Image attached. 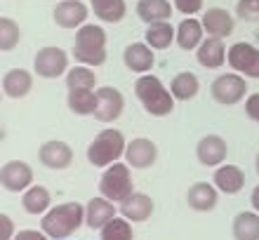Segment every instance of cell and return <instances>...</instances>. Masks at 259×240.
I'll return each instance as SVG.
<instances>
[{"label":"cell","mask_w":259,"mask_h":240,"mask_svg":"<svg viewBox=\"0 0 259 240\" xmlns=\"http://www.w3.org/2000/svg\"><path fill=\"white\" fill-rule=\"evenodd\" d=\"M82 224H85V205L75 203V200L62 203V205H57V207H50L40 219V228L52 240H66Z\"/></svg>","instance_id":"6da1fadb"},{"label":"cell","mask_w":259,"mask_h":240,"mask_svg":"<svg viewBox=\"0 0 259 240\" xmlns=\"http://www.w3.org/2000/svg\"><path fill=\"white\" fill-rule=\"evenodd\" d=\"M135 94L142 102L144 111L153 118H165L175 111V94L163 85L158 76H139L135 80Z\"/></svg>","instance_id":"7a4b0ae2"},{"label":"cell","mask_w":259,"mask_h":240,"mask_svg":"<svg viewBox=\"0 0 259 240\" xmlns=\"http://www.w3.org/2000/svg\"><path fill=\"white\" fill-rule=\"evenodd\" d=\"M73 57L85 66H102L106 64V31L99 24H85L75 31Z\"/></svg>","instance_id":"3957f363"},{"label":"cell","mask_w":259,"mask_h":240,"mask_svg":"<svg viewBox=\"0 0 259 240\" xmlns=\"http://www.w3.org/2000/svg\"><path fill=\"white\" fill-rule=\"evenodd\" d=\"M125 149H127V141H125L123 132L116 127L102 130L88 146V163L92 167H99V170L109 167L120 158H125Z\"/></svg>","instance_id":"277c9868"},{"label":"cell","mask_w":259,"mask_h":240,"mask_svg":"<svg viewBox=\"0 0 259 240\" xmlns=\"http://www.w3.org/2000/svg\"><path fill=\"white\" fill-rule=\"evenodd\" d=\"M99 193L104 198L113 200V203H123L125 198H130L135 193V184H132V174H130L127 163H113L104 170L102 179H99Z\"/></svg>","instance_id":"5b68a950"},{"label":"cell","mask_w":259,"mask_h":240,"mask_svg":"<svg viewBox=\"0 0 259 240\" xmlns=\"http://www.w3.org/2000/svg\"><path fill=\"white\" fill-rule=\"evenodd\" d=\"M210 94L217 104H224V106H233L245 99L247 94V80L240 73H224V76H217L210 85Z\"/></svg>","instance_id":"8992f818"},{"label":"cell","mask_w":259,"mask_h":240,"mask_svg":"<svg viewBox=\"0 0 259 240\" xmlns=\"http://www.w3.org/2000/svg\"><path fill=\"white\" fill-rule=\"evenodd\" d=\"M33 69L35 73L45 80H52V78H59L64 73H68V55L62 47H40L35 52L33 59Z\"/></svg>","instance_id":"52a82bcc"},{"label":"cell","mask_w":259,"mask_h":240,"mask_svg":"<svg viewBox=\"0 0 259 240\" xmlns=\"http://www.w3.org/2000/svg\"><path fill=\"white\" fill-rule=\"evenodd\" d=\"M0 184L10 193H24L33 186V167L24 160H7L0 167Z\"/></svg>","instance_id":"ba28073f"},{"label":"cell","mask_w":259,"mask_h":240,"mask_svg":"<svg viewBox=\"0 0 259 240\" xmlns=\"http://www.w3.org/2000/svg\"><path fill=\"white\" fill-rule=\"evenodd\" d=\"M226 62L240 76L259 78V47H254L250 42H233L229 47Z\"/></svg>","instance_id":"9c48e42d"},{"label":"cell","mask_w":259,"mask_h":240,"mask_svg":"<svg viewBox=\"0 0 259 240\" xmlns=\"http://www.w3.org/2000/svg\"><path fill=\"white\" fill-rule=\"evenodd\" d=\"M97 94H99V104H97L95 118L99 123H113V120L123 116L125 97L120 89L104 85V87H97Z\"/></svg>","instance_id":"30bf717a"},{"label":"cell","mask_w":259,"mask_h":240,"mask_svg":"<svg viewBox=\"0 0 259 240\" xmlns=\"http://www.w3.org/2000/svg\"><path fill=\"white\" fill-rule=\"evenodd\" d=\"M156 160H158L156 141H151V139H146V137H137V139H132V141H127L125 163H127L132 170H149Z\"/></svg>","instance_id":"8fae6325"},{"label":"cell","mask_w":259,"mask_h":240,"mask_svg":"<svg viewBox=\"0 0 259 240\" xmlns=\"http://www.w3.org/2000/svg\"><path fill=\"white\" fill-rule=\"evenodd\" d=\"M38 158L48 170H66L73 163V149L62 139H50L38 149Z\"/></svg>","instance_id":"7c38bea8"},{"label":"cell","mask_w":259,"mask_h":240,"mask_svg":"<svg viewBox=\"0 0 259 240\" xmlns=\"http://www.w3.org/2000/svg\"><path fill=\"white\" fill-rule=\"evenodd\" d=\"M196 156L198 163L205 167H219V165H224L226 156H229V146L219 134H205L196 144Z\"/></svg>","instance_id":"4fadbf2b"},{"label":"cell","mask_w":259,"mask_h":240,"mask_svg":"<svg viewBox=\"0 0 259 240\" xmlns=\"http://www.w3.org/2000/svg\"><path fill=\"white\" fill-rule=\"evenodd\" d=\"M88 5L80 0H62L55 7V24L59 28H80L88 24Z\"/></svg>","instance_id":"5bb4252c"},{"label":"cell","mask_w":259,"mask_h":240,"mask_svg":"<svg viewBox=\"0 0 259 240\" xmlns=\"http://www.w3.org/2000/svg\"><path fill=\"white\" fill-rule=\"evenodd\" d=\"M123 62L127 66V71L144 76V73H149L153 69L156 55H153V47L149 42H130L123 52Z\"/></svg>","instance_id":"9a60e30c"},{"label":"cell","mask_w":259,"mask_h":240,"mask_svg":"<svg viewBox=\"0 0 259 240\" xmlns=\"http://www.w3.org/2000/svg\"><path fill=\"white\" fill-rule=\"evenodd\" d=\"M116 203L109 198H104V196H97V198H92L85 205V224H88L92 231H102L106 224H109L111 219H116V212L118 207H113Z\"/></svg>","instance_id":"2e32d148"},{"label":"cell","mask_w":259,"mask_h":240,"mask_svg":"<svg viewBox=\"0 0 259 240\" xmlns=\"http://www.w3.org/2000/svg\"><path fill=\"white\" fill-rule=\"evenodd\" d=\"M217 200H219V188L214 184H207V181H196L186 193V203L196 212H212L217 207Z\"/></svg>","instance_id":"e0dca14e"},{"label":"cell","mask_w":259,"mask_h":240,"mask_svg":"<svg viewBox=\"0 0 259 240\" xmlns=\"http://www.w3.org/2000/svg\"><path fill=\"white\" fill-rule=\"evenodd\" d=\"M212 184L217 186L222 193H226V196H236V193H240V188L245 186V172L240 170L238 165L224 163L214 170Z\"/></svg>","instance_id":"ac0fdd59"},{"label":"cell","mask_w":259,"mask_h":240,"mask_svg":"<svg viewBox=\"0 0 259 240\" xmlns=\"http://www.w3.org/2000/svg\"><path fill=\"white\" fill-rule=\"evenodd\" d=\"M120 214H123L127 221H132V224H139V221H146L153 214V200H151V196H146V193H139L135 191L130 198H125L123 203H120Z\"/></svg>","instance_id":"d6986e66"},{"label":"cell","mask_w":259,"mask_h":240,"mask_svg":"<svg viewBox=\"0 0 259 240\" xmlns=\"http://www.w3.org/2000/svg\"><path fill=\"white\" fill-rule=\"evenodd\" d=\"M226 55H229V52H226V47H224V40H222V38H214V35L205 38V40L200 42V47L196 50V59L203 69H219V66H224Z\"/></svg>","instance_id":"ffe728a7"},{"label":"cell","mask_w":259,"mask_h":240,"mask_svg":"<svg viewBox=\"0 0 259 240\" xmlns=\"http://www.w3.org/2000/svg\"><path fill=\"white\" fill-rule=\"evenodd\" d=\"M203 26H205V31H207V35L226 38V35L233 33V28H236V19L226 12L224 7H210V10L203 14Z\"/></svg>","instance_id":"44dd1931"},{"label":"cell","mask_w":259,"mask_h":240,"mask_svg":"<svg viewBox=\"0 0 259 240\" xmlns=\"http://www.w3.org/2000/svg\"><path fill=\"white\" fill-rule=\"evenodd\" d=\"M33 87V76L26 69H10L3 76V92L10 99H24Z\"/></svg>","instance_id":"7402d4cb"},{"label":"cell","mask_w":259,"mask_h":240,"mask_svg":"<svg viewBox=\"0 0 259 240\" xmlns=\"http://www.w3.org/2000/svg\"><path fill=\"white\" fill-rule=\"evenodd\" d=\"M21 207H24L26 214H33V217L45 214L50 207H52V196H50V191L45 186L33 184L31 188L24 191V196H21Z\"/></svg>","instance_id":"603a6c76"},{"label":"cell","mask_w":259,"mask_h":240,"mask_svg":"<svg viewBox=\"0 0 259 240\" xmlns=\"http://www.w3.org/2000/svg\"><path fill=\"white\" fill-rule=\"evenodd\" d=\"M172 10L175 7L170 5V0H139L137 3V17L146 24L172 19Z\"/></svg>","instance_id":"cb8c5ba5"},{"label":"cell","mask_w":259,"mask_h":240,"mask_svg":"<svg viewBox=\"0 0 259 240\" xmlns=\"http://www.w3.org/2000/svg\"><path fill=\"white\" fill-rule=\"evenodd\" d=\"M203 21H198V19H184L182 24L177 26V45L184 52H191V50H198L200 47V42L205 40L203 38Z\"/></svg>","instance_id":"d4e9b609"},{"label":"cell","mask_w":259,"mask_h":240,"mask_svg":"<svg viewBox=\"0 0 259 240\" xmlns=\"http://www.w3.org/2000/svg\"><path fill=\"white\" fill-rule=\"evenodd\" d=\"M66 104L75 116H95L99 94H97V89H68Z\"/></svg>","instance_id":"484cf974"},{"label":"cell","mask_w":259,"mask_h":240,"mask_svg":"<svg viewBox=\"0 0 259 240\" xmlns=\"http://www.w3.org/2000/svg\"><path fill=\"white\" fill-rule=\"evenodd\" d=\"M146 42L153 50H167L172 42H177V28L170 21H158V24H149L146 33H144Z\"/></svg>","instance_id":"4316f807"},{"label":"cell","mask_w":259,"mask_h":240,"mask_svg":"<svg viewBox=\"0 0 259 240\" xmlns=\"http://www.w3.org/2000/svg\"><path fill=\"white\" fill-rule=\"evenodd\" d=\"M236 240H259V212H238L231 221Z\"/></svg>","instance_id":"83f0119b"},{"label":"cell","mask_w":259,"mask_h":240,"mask_svg":"<svg viewBox=\"0 0 259 240\" xmlns=\"http://www.w3.org/2000/svg\"><path fill=\"white\" fill-rule=\"evenodd\" d=\"M170 89L177 102H191L193 97L200 92V80H198L196 73H191V71H182V73H177V76L172 78Z\"/></svg>","instance_id":"f1b7e54d"},{"label":"cell","mask_w":259,"mask_h":240,"mask_svg":"<svg viewBox=\"0 0 259 240\" xmlns=\"http://www.w3.org/2000/svg\"><path fill=\"white\" fill-rule=\"evenodd\" d=\"M90 3L95 10V17L106 24H118L125 19V12H127L125 0H90Z\"/></svg>","instance_id":"f546056e"},{"label":"cell","mask_w":259,"mask_h":240,"mask_svg":"<svg viewBox=\"0 0 259 240\" xmlns=\"http://www.w3.org/2000/svg\"><path fill=\"white\" fill-rule=\"evenodd\" d=\"M66 87L68 89H95L97 87V76L92 66L78 64L73 69H68L66 73Z\"/></svg>","instance_id":"4dcf8cb0"},{"label":"cell","mask_w":259,"mask_h":240,"mask_svg":"<svg viewBox=\"0 0 259 240\" xmlns=\"http://www.w3.org/2000/svg\"><path fill=\"white\" fill-rule=\"evenodd\" d=\"M102 240H135L132 221H127L125 217L111 219L109 224L102 228Z\"/></svg>","instance_id":"1f68e13d"},{"label":"cell","mask_w":259,"mask_h":240,"mask_svg":"<svg viewBox=\"0 0 259 240\" xmlns=\"http://www.w3.org/2000/svg\"><path fill=\"white\" fill-rule=\"evenodd\" d=\"M21 40V28L17 26V21L10 17H0V50L10 52L19 45Z\"/></svg>","instance_id":"d6a6232c"},{"label":"cell","mask_w":259,"mask_h":240,"mask_svg":"<svg viewBox=\"0 0 259 240\" xmlns=\"http://www.w3.org/2000/svg\"><path fill=\"white\" fill-rule=\"evenodd\" d=\"M236 14H238V19L259 21V0H238Z\"/></svg>","instance_id":"836d02e7"},{"label":"cell","mask_w":259,"mask_h":240,"mask_svg":"<svg viewBox=\"0 0 259 240\" xmlns=\"http://www.w3.org/2000/svg\"><path fill=\"white\" fill-rule=\"evenodd\" d=\"M175 10H179L186 17H193L196 12L203 10V0H175Z\"/></svg>","instance_id":"e575fe53"},{"label":"cell","mask_w":259,"mask_h":240,"mask_svg":"<svg viewBox=\"0 0 259 240\" xmlns=\"http://www.w3.org/2000/svg\"><path fill=\"white\" fill-rule=\"evenodd\" d=\"M17 231H14V221L10 214H0V240H14Z\"/></svg>","instance_id":"d590c367"},{"label":"cell","mask_w":259,"mask_h":240,"mask_svg":"<svg viewBox=\"0 0 259 240\" xmlns=\"http://www.w3.org/2000/svg\"><path fill=\"white\" fill-rule=\"evenodd\" d=\"M245 113L250 120H254V123H259V92L257 94H250L245 99Z\"/></svg>","instance_id":"8d00e7d4"},{"label":"cell","mask_w":259,"mask_h":240,"mask_svg":"<svg viewBox=\"0 0 259 240\" xmlns=\"http://www.w3.org/2000/svg\"><path fill=\"white\" fill-rule=\"evenodd\" d=\"M14 240H50V235L45 231H33V228H24V231H17Z\"/></svg>","instance_id":"74e56055"},{"label":"cell","mask_w":259,"mask_h":240,"mask_svg":"<svg viewBox=\"0 0 259 240\" xmlns=\"http://www.w3.org/2000/svg\"><path fill=\"white\" fill-rule=\"evenodd\" d=\"M250 203H252L254 212H259V184L252 188V196H250Z\"/></svg>","instance_id":"f35d334b"},{"label":"cell","mask_w":259,"mask_h":240,"mask_svg":"<svg viewBox=\"0 0 259 240\" xmlns=\"http://www.w3.org/2000/svg\"><path fill=\"white\" fill-rule=\"evenodd\" d=\"M254 170H257V174H259V153H257V158H254Z\"/></svg>","instance_id":"ab89813d"}]
</instances>
